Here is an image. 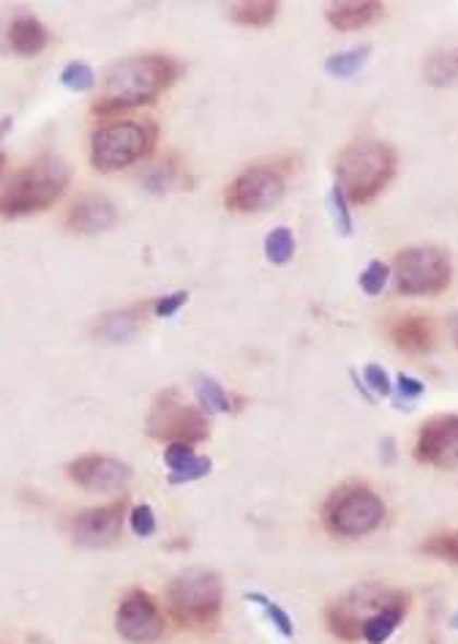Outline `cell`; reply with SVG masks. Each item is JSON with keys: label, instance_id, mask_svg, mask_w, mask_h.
<instances>
[{"label": "cell", "instance_id": "9a60e30c", "mask_svg": "<svg viewBox=\"0 0 458 644\" xmlns=\"http://www.w3.org/2000/svg\"><path fill=\"white\" fill-rule=\"evenodd\" d=\"M118 222V207L112 205V200H107L104 194H85L71 205L69 229H74L76 235H96L104 229L114 227Z\"/></svg>", "mask_w": 458, "mask_h": 644}, {"label": "cell", "instance_id": "ac0fdd59", "mask_svg": "<svg viewBox=\"0 0 458 644\" xmlns=\"http://www.w3.org/2000/svg\"><path fill=\"white\" fill-rule=\"evenodd\" d=\"M407 609H409V595L401 593L398 595L393 604L382 606L379 611H374V615L369 617V620L363 622V639L369 644H385L387 639L393 636V633L398 631V625H401V620L407 617Z\"/></svg>", "mask_w": 458, "mask_h": 644}, {"label": "cell", "instance_id": "8992f818", "mask_svg": "<svg viewBox=\"0 0 458 644\" xmlns=\"http://www.w3.org/2000/svg\"><path fill=\"white\" fill-rule=\"evenodd\" d=\"M398 293L439 295L453 278L450 254L439 246H409L401 249L390 267Z\"/></svg>", "mask_w": 458, "mask_h": 644}, {"label": "cell", "instance_id": "d6a6232c", "mask_svg": "<svg viewBox=\"0 0 458 644\" xmlns=\"http://www.w3.org/2000/svg\"><path fill=\"white\" fill-rule=\"evenodd\" d=\"M363 382H365V387L374 393V396H385V398L393 396V380H390V374L382 369V366H376V363L365 366Z\"/></svg>", "mask_w": 458, "mask_h": 644}, {"label": "cell", "instance_id": "1f68e13d", "mask_svg": "<svg viewBox=\"0 0 458 644\" xmlns=\"http://www.w3.org/2000/svg\"><path fill=\"white\" fill-rule=\"evenodd\" d=\"M129 527L136 538H150V535L156 533V511H153L147 502L134 505L129 511Z\"/></svg>", "mask_w": 458, "mask_h": 644}, {"label": "cell", "instance_id": "8d00e7d4", "mask_svg": "<svg viewBox=\"0 0 458 644\" xmlns=\"http://www.w3.org/2000/svg\"><path fill=\"white\" fill-rule=\"evenodd\" d=\"M185 300H189V293L178 289V293L167 295V298H158L156 303H153V314H156V317H172V314H178V311L185 306Z\"/></svg>", "mask_w": 458, "mask_h": 644}, {"label": "cell", "instance_id": "7402d4cb", "mask_svg": "<svg viewBox=\"0 0 458 644\" xmlns=\"http://www.w3.org/2000/svg\"><path fill=\"white\" fill-rule=\"evenodd\" d=\"M140 331V311L125 309V311H112V314L101 317L96 325V333L107 342H129L131 336H136Z\"/></svg>", "mask_w": 458, "mask_h": 644}, {"label": "cell", "instance_id": "3957f363", "mask_svg": "<svg viewBox=\"0 0 458 644\" xmlns=\"http://www.w3.org/2000/svg\"><path fill=\"white\" fill-rule=\"evenodd\" d=\"M69 180L71 172L60 158H36L5 183L3 194H0V213L3 216H25V213L47 211L49 205H55L63 196Z\"/></svg>", "mask_w": 458, "mask_h": 644}, {"label": "cell", "instance_id": "5bb4252c", "mask_svg": "<svg viewBox=\"0 0 458 644\" xmlns=\"http://www.w3.org/2000/svg\"><path fill=\"white\" fill-rule=\"evenodd\" d=\"M134 469L125 462L101 453H87L69 464V478L87 491H123Z\"/></svg>", "mask_w": 458, "mask_h": 644}, {"label": "cell", "instance_id": "4316f807", "mask_svg": "<svg viewBox=\"0 0 458 644\" xmlns=\"http://www.w3.org/2000/svg\"><path fill=\"white\" fill-rule=\"evenodd\" d=\"M60 82H63L69 91L82 93V91H91V87L96 85V74H93L91 65L82 63V60H71V63L60 71Z\"/></svg>", "mask_w": 458, "mask_h": 644}, {"label": "cell", "instance_id": "484cf974", "mask_svg": "<svg viewBox=\"0 0 458 644\" xmlns=\"http://www.w3.org/2000/svg\"><path fill=\"white\" fill-rule=\"evenodd\" d=\"M265 254L273 265H287L294 254V235L289 227H276L265 238Z\"/></svg>", "mask_w": 458, "mask_h": 644}, {"label": "cell", "instance_id": "836d02e7", "mask_svg": "<svg viewBox=\"0 0 458 644\" xmlns=\"http://www.w3.org/2000/svg\"><path fill=\"white\" fill-rule=\"evenodd\" d=\"M393 391H398V409H412L409 407V402H414V398H420L425 393V385L418 380V377H409V374H398L396 377V387Z\"/></svg>", "mask_w": 458, "mask_h": 644}, {"label": "cell", "instance_id": "ab89813d", "mask_svg": "<svg viewBox=\"0 0 458 644\" xmlns=\"http://www.w3.org/2000/svg\"><path fill=\"white\" fill-rule=\"evenodd\" d=\"M3 162H5V158H3V153H0V169H3Z\"/></svg>", "mask_w": 458, "mask_h": 644}, {"label": "cell", "instance_id": "f35d334b", "mask_svg": "<svg viewBox=\"0 0 458 644\" xmlns=\"http://www.w3.org/2000/svg\"><path fill=\"white\" fill-rule=\"evenodd\" d=\"M453 628H458V615H456V617H453Z\"/></svg>", "mask_w": 458, "mask_h": 644}, {"label": "cell", "instance_id": "603a6c76", "mask_svg": "<svg viewBox=\"0 0 458 644\" xmlns=\"http://www.w3.org/2000/svg\"><path fill=\"white\" fill-rule=\"evenodd\" d=\"M194 391H196V402H200V409L205 415L229 413V409H232V398H229V393L224 391L221 382L213 380V377L207 374L196 377Z\"/></svg>", "mask_w": 458, "mask_h": 644}, {"label": "cell", "instance_id": "74e56055", "mask_svg": "<svg viewBox=\"0 0 458 644\" xmlns=\"http://www.w3.org/2000/svg\"><path fill=\"white\" fill-rule=\"evenodd\" d=\"M447 327H450V336H453V342H456V347H458V311L450 317V322H447Z\"/></svg>", "mask_w": 458, "mask_h": 644}, {"label": "cell", "instance_id": "52a82bcc", "mask_svg": "<svg viewBox=\"0 0 458 644\" xmlns=\"http://www.w3.org/2000/svg\"><path fill=\"white\" fill-rule=\"evenodd\" d=\"M167 598L180 622L205 625V622L216 620V615L221 611V579H218V573L205 571V568H189L169 582Z\"/></svg>", "mask_w": 458, "mask_h": 644}, {"label": "cell", "instance_id": "d6986e66", "mask_svg": "<svg viewBox=\"0 0 458 644\" xmlns=\"http://www.w3.org/2000/svg\"><path fill=\"white\" fill-rule=\"evenodd\" d=\"M9 44L16 55L31 58L49 44V31L31 14H20L9 27Z\"/></svg>", "mask_w": 458, "mask_h": 644}, {"label": "cell", "instance_id": "44dd1931", "mask_svg": "<svg viewBox=\"0 0 458 644\" xmlns=\"http://www.w3.org/2000/svg\"><path fill=\"white\" fill-rule=\"evenodd\" d=\"M227 11L238 25L267 27L276 20L278 3L276 0H243V3H232Z\"/></svg>", "mask_w": 458, "mask_h": 644}, {"label": "cell", "instance_id": "277c9868", "mask_svg": "<svg viewBox=\"0 0 458 644\" xmlns=\"http://www.w3.org/2000/svg\"><path fill=\"white\" fill-rule=\"evenodd\" d=\"M156 142V126L150 120H114L91 136V162L96 169L114 172L145 158Z\"/></svg>", "mask_w": 458, "mask_h": 644}, {"label": "cell", "instance_id": "7a4b0ae2", "mask_svg": "<svg viewBox=\"0 0 458 644\" xmlns=\"http://www.w3.org/2000/svg\"><path fill=\"white\" fill-rule=\"evenodd\" d=\"M396 172V151L379 140H354L336 162V186L349 202H371Z\"/></svg>", "mask_w": 458, "mask_h": 644}, {"label": "cell", "instance_id": "d4e9b609", "mask_svg": "<svg viewBox=\"0 0 458 644\" xmlns=\"http://www.w3.org/2000/svg\"><path fill=\"white\" fill-rule=\"evenodd\" d=\"M245 600H249V604H254V606H260V609L265 611L267 620L273 622V628H276V631L281 633V636H287V639L294 636L292 617H289L287 609H281V606L276 604V600L267 598L265 593H245Z\"/></svg>", "mask_w": 458, "mask_h": 644}, {"label": "cell", "instance_id": "f546056e", "mask_svg": "<svg viewBox=\"0 0 458 644\" xmlns=\"http://www.w3.org/2000/svg\"><path fill=\"white\" fill-rule=\"evenodd\" d=\"M330 211H333V222H336L338 235L349 238L352 235V213H349V200L338 186L330 189Z\"/></svg>", "mask_w": 458, "mask_h": 644}, {"label": "cell", "instance_id": "9c48e42d", "mask_svg": "<svg viewBox=\"0 0 458 644\" xmlns=\"http://www.w3.org/2000/svg\"><path fill=\"white\" fill-rule=\"evenodd\" d=\"M398 595H401V589L385 587V584H358V587L349 589L343 598H338L336 604L327 609V628H330L333 636H338L341 642H358V639H363V622L369 620L374 611H379L382 606L393 604Z\"/></svg>", "mask_w": 458, "mask_h": 644}, {"label": "cell", "instance_id": "83f0119b", "mask_svg": "<svg viewBox=\"0 0 458 644\" xmlns=\"http://www.w3.org/2000/svg\"><path fill=\"white\" fill-rule=\"evenodd\" d=\"M164 462H167L169 475H180L196 462V453L189 442H169L167 451H164Z\"/></svg>", "mask_w": 458, "mask_h": 644}, {"label": "cell", "instance_id": "e0dca14e", "mask_svg": "<svg viewBox=\"0 0 458 644\" xmlns=\"http://www.w3.org/2000/svg\"><path fill=\"white\" fill-rule=\"evenodd\" d=\"M390 338L398 349H407V353H429L434 347V325L429 317H401L390 325Z\"/></svg>", "mask_w": 458, "mask_h": 644}, {"label": "cell", "instance_id": "f1b7e54d", "mask_svg": "<svg viewBox=\"0 0 458 644\" xmlns=\"http://www.w3.org/2000/svg\"><path fill=\"white\" fill-rule=\"evenodd\" d=\"M387 278H390V265H385L382 260H374L365 265V271L360 273V289L365 295H379L385 289Z\"/></svg>", "mask_w": 458, "mask_h": 644}, {"label": "cell", "instance_id": "2e32d148", "mask_svg": "<svg viewBox=\"0 0 458 644\" xmlns=\"http://www.w3.org/2000/svg\"><path fill=\"white\" fill-rule=\"evenodd\" d=\"M382 14H385V5L376 0H341V3H330L325 11L327 22L341 33L360 31L379 20Z\"/></svg>", "mask_w": 458, "mask_h": 644}, {"label": "cell", "instance_id": "d590c367", "mask_svg": "<svg viewBox=\"0 0 458 644\" xmlns=\"http://www.w3.org/2000/svg\"><path fill=\"white\" fill-rule=\"evenodd\" d=\"M213 469V462L207 456H196V462L191 464L189 469H185V473H180V475H169V484H174V486H180V484H191V480H200V478H205L207 473H210Z\"/></svg>", "mask_w": 458, "mask_h": 644}, {"label": "cell", "instance_id": "e575fe53", "mask_svg": "<svg viewBox=\"0 0 458 644\" xmlns=\"http://www.w3.org/2000/svg\"><path fill=\"white\" fill-rule=\"evenodd\" d=\"M145 183L150 191H167L169 186L174 183V167L172 164H156V167H150V172L145 175Z\"/></svg>", "mask_w": 458, "mask_h": 644}, {"label": "cell", "instance_id": "5b68a950", "mask_svg": "<svg viewBox=\"0 0 458 644\" xmlns=\"http://www.w3.org/2000/svg\"><path fill=\"white\" fill-rule=\"evenodd\" d=\"M385 513V502L376 491H371L369 486L352 484L333 491L325 511H322V518H325V527L338 538H363L382 527Z\"/></svg>", "mask_w": 458, "mask_h": 644}, {"label": "cell", "instance_id": "30bf717a", "mask_svg": "<svg viewBox=\"0 0 458 644\" xmlns=\"http://www.w3.org/2000/svg\"><path fill=\"white\" fill-rule=\"evenodd\" d=\"M284 191L287 180L276 167H249L227 186L224 202L234 213H262L278 205Z\"/></svg>", "mask_w": 458, "mask_h": 644}, {"label": "cell", "instance_id": "ba28073f", "mask_svg": "<svg viewBox=\"0 0 458 644\" xmlns=\"http://www.w3.org/2000/svg\"><path fill=\"white\" fill-rule=\"evenodd\" d=\"M147 434L167 442H202L207 437V415L185 402L174 387L158 393L145 420Z\"/></svg>", "mask_w": 458, "mask_h": 644}, {"label": "cell", "instance_id": "ffe728a7", "mask_svg": "<svg viewBox=\"0 0 458 644\" xmlns=\"http://www.w3.org/2000/svg\"><path fill=\"white\" fill-rule=\"evenodd\" d=\"M423 76L434 87L458 85V47H439L429 52L423 63Z\"/></svg>", "mask_w": 458, "mask_h": 644}, {"label": "cell", "instance_id": "6da1fadb", "mask_svg": "<svg viewBox=\"0 0 458 644\" xmlns=\"http://www.w3.org/2000/svg\"><path fill=\"white\" fill-rule=\"evenodd\" d=\"M180 65L167 55H134L107 71L96 112H120V109L150 104L178 80Z\"/></svg>", "mask_w": 458, "mask_h": 644}, {"label": "cell", "instance_id": "7c38bea8", "mask_svg": "<svg viewBox=\"0 0 458 644\" xmlns=\"http://www.w3.org/2000/svg\"><path fill=\"white\" fill-rule=\"evenodd\" d=\"M414 458L439 469L458 467V415H436L420 426Z\"/></svg>", "mask_w": 458, "mask_h": 644}, {"label": "cell", "instance_id": "4fadbf2b", "mask_svg": "<svg viewBox=\"0 0 458 644\" xmlns=\"http://www.w3.org/2000/svg\"><path fill=\"white\" fill-rule=\"evenodd\" d=\"M123 518L125 516V500L109 502V505L87 508V511L76 513L74 522H71V535L80 546L87 549H104V546H112L114 540L123 533Z\"/></svg>", "mask_w": 458, "mask_h": 644}, {"label": "cell", "instance_id": "4dcf8cb0", "mask_svg": "<svg viewBox=\"0 0 458 644\" xmlns=\"http://www.w3.org/2000/svg\"><path fill=\"white\" fill-rule=\"evenodd\" d=\"M423 551L431 557H439V560L456 562L458 565V533H445V535H434L423 544Z\"/></svg>", "mask_w": 458, "mask_h": 644}, {"label": "cell", "instance_id": "8fae6325", "mask_svg": "<svg viewBox=\"0 0 458 644\" xmlns=\"http://www.w3.org/2000/svg\"><path fill=\"white\" fill-rule=\"evenodd\" d=\"M114 628L131 644H153L164 636V615L145 589H131L114 611Z\"/></svg>", "mask_w": 458, "mask_h": 644}, {"label": "cell", "instance_id": "cb8c5ba5", "mask_svg": "<svg viewBox=\"0 0 458 644\" xmlns=\"http://www.w3.org/2000/svg\"><path fill=\"white\" fill-rule=\"evenodd\" d=\"M369 55H371L369 44H363V47L343 49V52L330 55V58L325 60V71L330 76H336V80H347V76H354L365 63H369Z\"/></svg>", "mask_w": 458, "mask_h": 644}]
</instances>
